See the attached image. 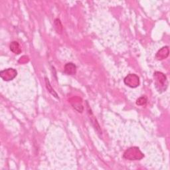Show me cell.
<instances>
[{"mask_svg": "<svg viewBox=\"0 0 170 170\" xmlns=\"http://www.w3.org/2000/svg\"><path fill=\"white\" fill-rule=\"evenodd\" d=\"M55 28L58 33H61L62 32V25L60 19H56L54 21Z\"/></svg>", "mask_w": 170, "mask_h": 170, "instance_id": "obj_11", "label": "cell"}, {"mask_svg": "<svg viewBox=\"0 0 170 170\" xmlns=\"http://www.w3.org/2000/svg\"><path fill=\"white\" fill-rule=\"evenodd\" d=\"M88 114H89V115H90V119H91V120L92 124H93L94 127H95V128L96 129V130L97 131V132H98V134H102V131L100 130V128L99 124H98L96 119L95 118V116H93V114L92 113L91 110H88Z\"/></svg>", "mask_w": 170, "mask_h": 170, "instance_id": "obj_9", "label": "cell"}, {"mask_svg": "<svg viewBox=\"0 0 170 170\" xmlns=\"http://www.w3.org/2000/svg\"><path fill=\"white\" fill-rule=\"evenodd\" d=\"M147 102V99L146 96L140 97L136 101V104L138 106H144Z\"/></svg>", "mask_w": 170, "mask_h": 170, "instance_id": "obj_12", "label": "cell"}, {"mask_svg": "<svg viewBox=\"0 0 170 170\" xmlns=\"http://www.w3.org/2000/svg\"><path fill=\"white\" fill-rule=\"evenodd\" d=\"M73 99L74 100L73 101H70L71 104L73 105V108L77 110L79 113H83V111L84 110L83 106L82 105V100L79 98V100H76L75 98H73Z\"/></svg>", "mask_w": 170, "mask_h": 170, "instance_id": "obj_7", "label": "cell"}, {"mask_svg": "<svg viewBox=\"0 0 170 170\" xmlns=\"http://www.w3.org/2000/svg\"><path fill=\"white\" fill-rule=\"evenodd\" d=\"M10 51L17 55H19L21 53V49L19 43L17 41H12L10 45Z\"/></svg>", "mask_w": 170, "mask_h": 170, "instance_id": "obj_8", "label": "cell"}, {"mask_svg": "<svg viewBox=\"0 0 170 170\" xmlns=\"http://www.w3.org/2000/svg\"><path fill=\"white\" fill-rule=\"evenodd\" d=\"M45 84H46V87L47 88L48 91L50 92L52 95L54 96L55 98H59V96H57V92L55 91L54 89H53L51 87V85L50 84V82H49V80H48V79L47 77L45 78Z\"/></svg>", "mask_w": 170, "mask_h": 170, "instance_id": "obj_10", "label": "cell"}, {"mask_svg": "<svg viewBox=\"0 0 170 170\" xmlns=\"http://www.w3.org/2000/svg\"><path fill=\"white\" fill-rule=\"evenodd\" d=\"M123 158L127 160H140L144 158V154L142 153L139 147H131L124 151Z\"/></svg>", "mask_w": 170, "mask_h": 170, "instance_id": "obj_2", "label": "cell"}, {"mask_svg": "<svg viewBox=\"0 0 170 170\" xmlns=\"http://www.w3.org/2000/svg\"><path fill=\"white\" fill-rule=\"evenodd\" d=\"M154 84L158 91L162 92L166 91L168 87V81L166 76L162 72L156 71L154 74Z\"/></svg>", "mask_w": 170, "mask_h": 170, "instance_id": "obj_1", "label": "cell"}, {"mask_svg": "<svg viewBox=\"0 0 170 170\" xmlns=\"http://www.w3.org/2000/svg\"><path fill=\"white\" fill-rule=\"evenodd\" d=\"M124 83L130 88H136L140 84V79L136 74H129L125 77Z\"/></svg>", "mask_w": 170, "mask_h": 170, "instance_id": "obj_3", "label": "cell"}, {"mask_svg": "<svg viewBox=\"0 0 170 170\" xmlns=\"http://www.w3.org/2000/svg\"><path fill=\"white\" fill-rule=\"evenodd\" d=\"M28 61H29V57L25 55L21 57L20 59L19 60V62H21V63H25V62H27Z\"/></svg>", "mask_w": 170, "mask_h": 170, "instance_id": "obj_13", "label": "cell"}, {"mask_svg": "<svg viewBox=\"0 0 170 170\" xmlns=\"http://www.w3.org/2000/svg\"><path fill=\"white\" fill-rule=\"evenodd\" d=\"M65 73L68 75H74L77 73V66L73 62H68L65 65Z\"/></svg>", "mask_w": 170, "mask_h": 170, "instance_id": "obj_6", "label": "cell"}, {"mask_svg": "<svg viewBox=\"0 0 170 170\" xmlns=\"http://www.w3.org/2000/svg\"><path fill=\"white\" fill-rule=\"evenodd\" d=\"M169 47L168 46L164 47L161 49H159V50L158 51V53H156L155 58L158 61H162V60L165 59L169 56Z\"/></svg>", "mask_w": 170, "mask_h": 170, "instance_id": "obj_5", "label": "cell"}, {"mask_svg": "<svg viewBox=\"0 0 170 170\" xmlns=\"http://www.w3.org/2000/svg\"><path fill=\"white\" fill-rule=\"evenodd\" d=\"M17 75V70L14 69H7L0 72V77L4 81H10L14 79Z\"/></svg>", "mask_w": 170, "mask_h": 170, "instance_id": "obj_4", "label": "cell"}]
</instances>
